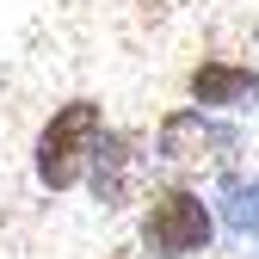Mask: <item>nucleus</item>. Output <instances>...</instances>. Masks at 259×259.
<instances>
[{
  "instance_id": "2",
  "label": "nucleus",
  "mask_w": 259,
  "mask_h": 259,
  "mask_svg": "<svg viewBox=\"0 0 259 259\" xmlns=\"http://www.w3.org/2000/svg\"><path fill=\"white\" fill-rule=\"evenodd\" d=\"M204 235H210L204 204H191V198H160L148 210V241L160 253H191V247H204Z\"/></svg>"
},
{
  "instance_id": "1",
  "label": "nucleus",
  "mask_w": 259,
  "mask_h": 259,
  "mask_svg": "<svg viewBox=\"0 0 259 259\" xmlns=\"http://www.w3.org/2000/svg\"><path fill=\"white\" fill-rule=\"evenodd\" d=\"M93 130H99V111H93V105H68V111L50 123V136H44V179L50 185H68L80 173Z\"/></svg>"
}]
</instances>
